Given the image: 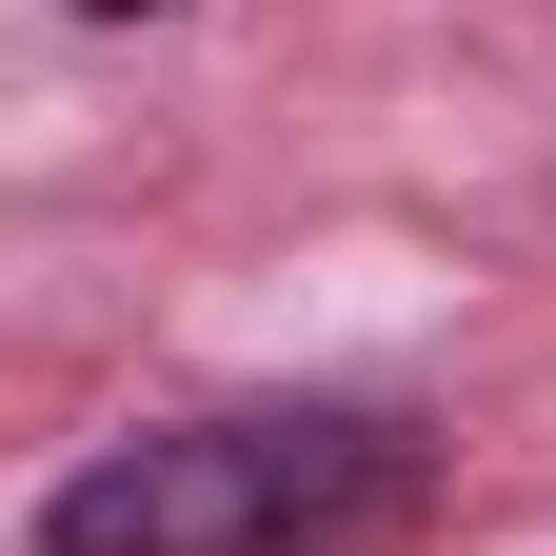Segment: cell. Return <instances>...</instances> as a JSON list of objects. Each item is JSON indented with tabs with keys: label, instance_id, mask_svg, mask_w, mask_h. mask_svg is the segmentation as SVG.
Listing matches in <instances>:
<instances>
[{
	"label": "cell",
	"instance_id": "1",
	"mask_svg": "<svg viewBox=\"0 0 556 556\" xmlns=\"http://www.w3.org/2000/svg\"><path fill=\"white\" fill-rule=\"evenodd\" d=\"M438 517V438L378 397H219L100 438L40 497V556H397Z\"/></svg>",
	"mask_w": 556,
	"mask_h": 556
},
{
	"label": "cell",
	"instance_id": "2",
	"mask_svg": "<svg viewBox=\"0 0 556 556\" xmlns=\"http://www.w3.org/2000/svg\"><path fill=\"white\" fill-rule=\"evenodd\" d=\"M60 21H179V0H60Z\"/></svg>",
	"mask_w": 556,
	"mask_h": 556
}]
</instances>
